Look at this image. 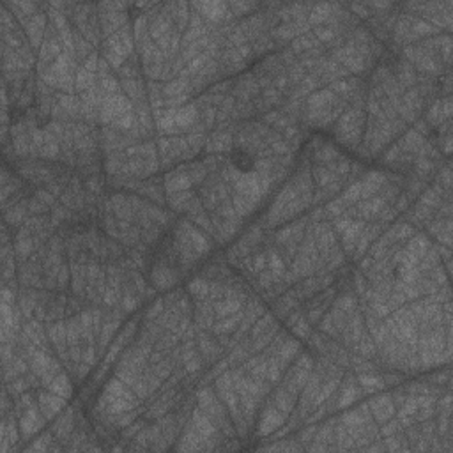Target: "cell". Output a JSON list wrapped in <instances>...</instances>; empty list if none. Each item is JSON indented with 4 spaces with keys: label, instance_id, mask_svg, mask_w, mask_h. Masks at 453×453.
I'll return each instance as SVG.
<instances>
[{
    "label": "cell",
    "instance_id": "cell-1",
    "mask_svg": "<svg viewBox=\"0 0 453 453\" xmlns=\"http://www.w3.org/2000/svg\"><path fill=\"white\" fill-rule=\"evenodd\" d=\"M232 159H234V163H236V167L242 172H250L251 168H253V159L244 152H234Z\"/></svg>",
    "mask_w": 453,
    "mask_h": 453
}]
</instances>
